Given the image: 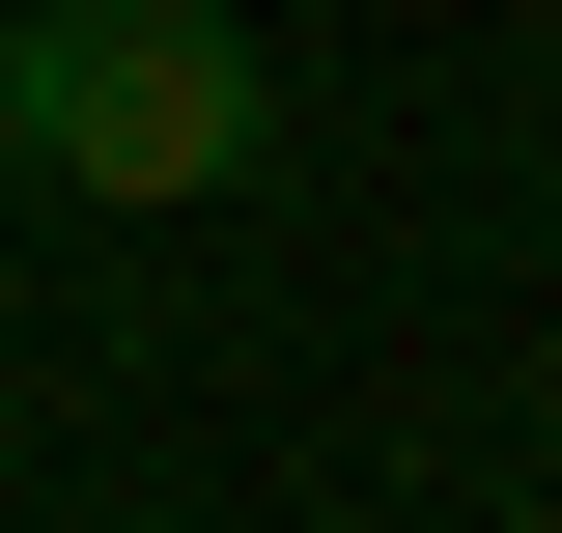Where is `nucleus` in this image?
Masks as SVG:
<instances>
[{
	"label": "nucleus",
	"mask_w": 562,
	"mask_h": 533,
	"mask_svg": "<svg viewBox=\"0 0 562 533\" xmlns=\"http://www.w3.org/2000/svg\"><path fill=\"white\" fill-rule=\"evenodd\" d=\"M281 169V57L225 0H29V197H254Z\"/></svg>",
	"instance_id": "f257e3e1"
},
{
	"label": "nucleus",
	"mask_w": 562,
	"mask_h": 533,
	"mask_svg": "<svg viewBox=\"0 0 562 533\" xmlns=\"http://www.w3.org/2000/svg\"><path fill=\"white\" fill-rule=\"evenodd\" d=\"M0 197H29V0H0Z\"/></svg>",
	"instance_id": "f03ea898"
}]
</instances>
